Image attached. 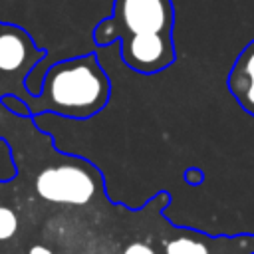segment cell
<instances>
[{
	"mask_svg": "<svg viewBox=\"0 0 254 254\" xmlns=\"http://www.w3.org/2000/svg\"><path fill=\"white\" fill-rule=\"evenodd\" d=\"M161 254H254V234H206L189 226H175L169 218L159 224Z\"/></svg>",
	"mask_w": 254,
	"mask_h": 254,
	"instance_id": "277c9868",
	"label": "cell"
},
{
	"mask_svg": "<svg viewBox=\"0 0 254 254\" xmlns=\"http://www.w3.org/2000/svg\"><path fill=\"white\" fill-rule=\"evenodd\" d=\"M46 56L48 50L40 48L28 30L0 20V109L4 95L20 99L32 95L26 89V77Z\"/></svg>",
	"mask_w": 254,
	"mask_h": 254,
	"instance_id": "3957f363",
	"label": "cell"
},
{
	"mask_svg": "<svg viewBox=\"0 0 254 254\" xmlns=\"http://www.w3.org/2000/svg\"><path fill=\"white\" fill-rule=\"evenodd\" d=\"M183 177H185V181H187L190 187H198V185L204 181V173H202V169H198V167H189V169L183 173Z\"/></svg>",
	"mask_w": 254,
	"mask_h": 254,
	"instance_id": "52a82bcc",
	"label": "cell"
},
{
	"mask_svg": "<svg viewBox=\"0 0 254 254\" xmlns=\"http://www.w3.org/2000/svg\"><path fill=\"white\" fill-rule=\"evenodd\" d=\"M173 0H113L111 16L93 28V44L121 46L123 64L141 73L155 75L177 60Z\"/></svg>",
	"mask_w": 254,
	"mask_h": 254,
	"instance_id": "6da1fadb",
	"label": "cell"
},
{
	"mask_svg": "<svg viewBox=\"0 0 254 254\" xmlns=\"http://www.w3.org/2000/svg\"><path fill=\"white\" fill-rule=\"evenodd\" d=\"M109 97L111 79L97 54L89 52L52 64L42 75L40 93L22 101L32 117L54 113L67 119H89L109 103Z\"/></svg>",
	"mask_w": 254,
	"mask_h": 254,
	"instance_id": "7a4b0ae2",
	"label": "cell"
},
{
	"mask_svg": "<svg viewBox=\"0 0 254 254\" xmlns=\"http://www.w3.org/2000/svg\"><path fill=\"white\" fill-rule=\"evenodd\" d=\"M226 87L242 111L254 117V40H250L236 56L226 75Z\"/></svg>",
	"mask_w": 254,
	"mask_h": 254,
	"instance_id": "5b68a950",
	"label": "cell"
},
{
	"mask_svg": "<svg viewBox=\"0 0 254 254\" xmlns=\"http://www.w3.org/2000/svg\"><path fill=\"white\" fill-rule=\"evenodd\" d=\"M2 105H4L10 113H14V115H18V117H32L30 111H28V105H26L20 97H16V95H4V97H2Z\"/></svg>",
	"mask_w": 254,
	"mask_h": 254,
	"instance_id": "8992f818",
	"label": "cell"
}]
</instances>
